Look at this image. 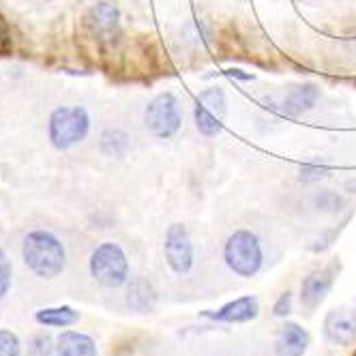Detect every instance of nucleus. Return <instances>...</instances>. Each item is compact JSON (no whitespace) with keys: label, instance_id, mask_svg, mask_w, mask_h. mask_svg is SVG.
Here are the masks:
<instances>
[{"label":"nucleus","instance_id":"nucleus-1","mask_svg":"<svg viewBox=\"0 0 356 356\" xmlns=\"http://www.w3.org/2000/svg\"><path fill=\"white\" fill-rule=\"evenodd\" d=\"M22 258L37 277L54 279L65 270L67 251L58 236H54L52 232L35 230L24 238Z\"/></svg>","mask_w":356,"mask_h":356},{"label":"nucleus","instance_id":"nucleus-2","mask_svg":"<svg viewBox=\"0 0 356 356\" xmlns=\"http://www.w3.org/2000/svg\"><path fill=\"white\" fill-rule=\"evenodd\" d=\"M90 131V116L82 106L56 108L47 120V136L54 148L67 150L86 140Z\"/></svg>","mask_w":356,"mask_h":356},{"label":"nucleus","instance_id":"nucleus-3","mask_svg":"<svg viewBox=\"0 0 356 356\" xmlns=\"http://www.w3.org/2000/svg\"><path fill=\"white\" fill-rule=\"evenodd\" d=\"M223 260L234 275L253 277L258 275L264 262L260 238L249 230H236L230 234L223 247Z\"/></svg>","mask_w":356,"mask_h":356},{"label":"nucleus","instance_id":"nucleus-4","mask_svg":"<svg viewBox=\"0 0 356 356\" xmlns=\"http://www.w3.org/2000/svg\"><path fill=\"white\" fill-rule=\"evenodd\" d=\"M88 268L95 282L106 288H120L129 282V260L116 243H101L95 247Z\"/></svg>","mask_w":356,"mask_h":356},{"label":"nucleus","instance_id":"nucleus-5","mask_svg":"<svg viewBox=\"0 0 356 356\" xmlns=\"http://www.w3.org/2000/svg\"><path fill=\"white\" fill-rule=\"evenodd\" d=\"M183 124V114H181V104L174 92H161L150 101L144 110V127L150 136L157 140H170Z\"/></svg>","mask_w":356,"mask_h":356},{"label":"nucleus","instance_id":"nucleus-6","mask_svg":"<svg viewBox=\"0 0 356 356\" xmlns=\"http://www.w3.org/2000/svg\"><path fill=\"white\" fill-rule=\"evenodd\" d=\"M225 114H227V97L223 88L211 86L195 97L193 120H195V129L200 131V136L217 138L223 129Z\"/></svg>","mask_w":356,"mask_h":356},{"label":"nucleus","instance_id":"nucleus-7","mask_svg":"<svg viewBox=\"0 0 356 356\" xmlns=\"http://www.w3.org/2000/svg\"><path fill=\"white\" fill-rule=\"evenodd\" d=\"M163 253L165 262L176 275H187L193 268V243L189 236V230L183 223H172L165 230L163 241Z\"/></svg>","mask_w":356,"mask_h":356},{"label":"nucleus","instance_id":"nucleus-8","mask_svg":"<svg viewBox=\"0 0 356 356\" xmlns=\"http://www.w3.org/2000/svg\"><path fill=\"white\" fill-rule=\"evenodd\" d=\"M339 273V264L333 262L328 266H322L318 270H312L307 277L300 282V302L305 309H318L320 305L324 302V298L328 296V292L333 290L335 279Z\"/></svg>","mask_w":356,"mask_h":356},{"label":"nucleus","instance_id":"nucleus-9","mask_svg":"<svg viewBox=\"0 0 356 356\" xmlns=\"http://www.w3.org/2000/svg\"><path fill=\"white\" fill-rule=\"evenodd\" d=\"M324 333L337 346H350L356 339V298L328 312L324 320Z\"/></svg>","mask_w":356,"mask_h":356},{"label":"nucleus","instance_id":"nucleus-10","mask_svg":"<svg viewBox=\"0 0 356 356\" xmlns=\"http://www.w3.org/2000/svg\"><path fill=\"white\" fill-rule=\"evenodd\" d=\"M258 314H260V302L256 296L249 294V296H241V298L225 302L217 312H204L202 316L215 322H223V324H243V322L256 320Z\"/></svg>","mask_w":356,"mask_h":356},{"label":"nucleus","instance_id":"nucleus-11","mask_svg":"<svg viewBox=\"0 0 356 356\" xmlns=\"http://www.w3.org/2000/svg\"><path fill=\"white\" fill-rule=\"evenodd\" d=\"M118 22H120V13L112 3H108V0H99V3H95L86 15L88 29L92 31V35H97L101 39L114 37L118 31Z\"/></svg>","mask_w":356,"mask_h":356},{"label":"nucleus","instance_id":"nucleus-12","mask_svg":"<svg viewBox=\"0 0 356 356\" xmlns=\"http://www.w3.org/2000/svg\"><path fill=\"white\" fill-rule=\"evenodd\" d=\"M309 348V333L296 322H286L275 339L277 356H302Z\"/></svg>","mask_w":356,"mask_h":356},{"label":"nucleus","instance_id":"nucleus-13","mask_svg":"<svg viewBox=\"0 0 356 356\" xmlns=\"http://www.w3.org/2000/svg\"><path fill=\"white\" fill-rule=\"evenodd\" d=\"M56 356H97V346L84 333L65 330L56 339Z\"/></svg>","mask_w":356,"mask_h":356},{"label":"nucleus","instance_id":"nucleus-14","mask_svg":"<svg viewBox=\"0 0 356 356\" xmlns=\"http://www.w3.org/2000/svg\"><path fill=\"white\" fill-rule=\"evenodd\" d=\"M320 99V88L314 84H302L296 86L284 101V112L288 116H300L305 112L314 110V106L318 104Z\"/></svg>","mask_w":356,"mask_h":356},{"label":"nucleus","instance_id":"nucleus-15","mask_svg":"<svg viewBox=\"0 0 356 356\" xmlns=\"http://www.w3.org/2000/svg\"><path fill=\"white\" fill-rule=\"evenodd\" d=\"M35 320L41 326H49V328H67L71 324H75L80 320V314L75 312L69 305H63V307H47V309H39L35 314Z\"/></svg>","mask_w":356,"mask_h":356},{"label":"nucleus","instance_id":"nucleus-16","mask_svg":"<svg viewBox=\"0 0 356 356\" xmlns=\"http://www.w3.org/2000/svg\"><path fill=\"white\" fill-rule=\"evenodd\" d=\"M127 302L129 307H134L136 312H148L155 305V290L144 279H136V282L129 284V290H127Z\"/></svg>","mask_w":356,"mask_h":356},{"label":"nucleus","instance_id":"nucleus-17","mask_svg":"<svg viewBox=\"0 0 356 356\" xmlns=\"http://www.w3.org/2000/svg\"><path fill=\"white\" fill-rule=\"evenodd\" d=\"M129 146V138L122 131H106L104 138H101V148H104L106 155H112V157H120L122 152Z\"/></svg>","mask_w":356,"mask_h":356},{"label":"nucleus","instance_id":"nucleus-18","mask_svg":"<svg viewBox=\"0 0 356 356\" xmlns=\"http://www.w3.org/2000/svg\"><path fill=\"white\" fill-rule=\"evenodd\" d=\"M26 356H56V346L52 343V337L45 333H37L29 341Z\"/></svg>","mask_w":356,"mask_h":356},{"label":"nucleus","instance_id":"nucleus-19","mask_svg":"<svg viewBox=\"0 0 356 356\" xmlns=\"http://www.w3.org/2000/svg\"><path fill=\"white\" fill-rule=\"evenodd\" d=\"M22 354V343L19 337L11 330L0 328V356H19Z\"/></svg>","mask_w":356,"mask_h":356},{"label":"nucleus","instance_id":"nucleus-20","mask_svg":"<svg viewBox=\"0 0 356 356\" xmlns=\"http://www.w3.org/2000/svg\"><path fill=\"white\" fill-rule=\"evenodd\" d=\"M11 277H13V268L11 262L7 258V253L0 249V300H3L11 288Z\"/></svg>","mask_w":356,"mask_h":356},{"label":"nucleus","instance_id":"nucleus-21","mask_svg":"<svg viewBox=\"0 0 356 356\" xmlns=\"http://www.w3.org/2000/svg\"><path fill=\"white\" fill-rule=\"evenodd\" d=\"M292 312V292H284L277 298V302L273 305V314L277 318H286Z\"/></svg>","mask_w":356,"mask_h":356},{"label":"nucleus","instance_id":"nucleus-22","mask_svg":"<svg viewBox=\"0 0 356 356\" xmlns=\"http://www.w3.org/2000/svg\"><path fill=\"white\" fill-rule=\"evenodd\" d=\"M324 176H326V168H320V165H302L300 168V181H305V183L320 181Z\"/></svg>","mask_w":356,"mask_h":356},{"label":"nucleus","instance_id":"nucleus-23","mask_svg":"<svg viewBox=\"0 0 356 356\" xmlns=\"http://www.w3.org/2000/svg\"><path fill=\"white\" fill-rule=\"evenodd\" d=\"M11 45V35H9V26H7V22L5 17L0 15V54H5L7 49Z\"/></svg>","mask_w":356,"mask_h":356}]
</instances>
